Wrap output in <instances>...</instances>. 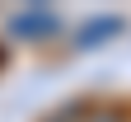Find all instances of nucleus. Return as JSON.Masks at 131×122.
<instances>
[{
  "instance_id": "obj_2",
  "label": "nucleus",
  "mask_w": 131,
  "mask_h": 122,
  "mask_svg": "<svg viewBox=\"0 0 131 122\" xmlns=\"http://www.w3.org/2000/svg\"><path fill=\"white\" fill-rule=\"evenodd\" d=\"M56 19L47 10H38V14H28V19H14V33H38V28H52Z\"/></svg>"
},
{
  "instance_id": "obj_1",
  "label": "nucleus",
  "mask_w": 131,
  "mask_h": 122,
  "mask_svg": "<svg viewBox=\"0 0 131 122\" xmlns=\"http://www.w3.org/2000/svg\"><path fill=\"white\" fill-rule=\"evenodd\" d=\"M122 19H103V24H89L84 33H80V47H98V38H108V33H117Z\"/></svg>"
}]
</instances>
